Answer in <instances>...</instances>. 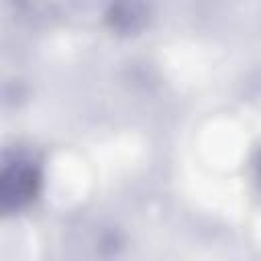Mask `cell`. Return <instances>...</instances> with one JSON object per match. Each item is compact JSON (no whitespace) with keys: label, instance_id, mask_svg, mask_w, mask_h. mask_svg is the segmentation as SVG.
<instances>
[{"label":"cell","instance_id":"cell-1","mask_svg":"<svg viewBox=\"0 0 261 261\" xmlns=\"http://www.w3.org/2000/svg\"><path fill=\"white\" fill-rule=\"evenodd\" d=\"M35 169L27 165H10L0 169V206H16L35 192Z\"/></svg>","mask_w":261,"mask_h":261}]
</instances>
